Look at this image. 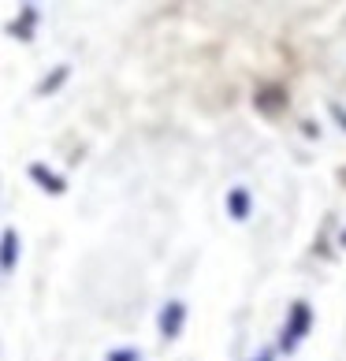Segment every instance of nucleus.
<instances>
[{"label":"nucleus","mask_w":346,"mask_h":361,"mask_svg":"<svg viewBox=\"0 0 346 361\" xmlns=\"http://www.w3.org/2000/svg\"><path fill=\"white\" fill-rule=\"evenodd\" d=\"M183 302H171L168 310H164V317H161V328H164V336H179V320H183Z\"/></svg>","instance_id":"nucleus-1"},{"label":"nucleus","mask_w":346,"mask_h":361,"mask_svg":"<svg viewBox=\"0 0 346 361\" xmlns=\"http://www.w3.org/2000/svg\"><path fill=\"white\" fill-rule=\"evenodd\" d=\"M11 264H16V231H8L4 235V246H0V269H11Z\"/></svg>","instance_id":"nucleus-2"},{"label":"nucleus","mask_w":346,"mask_h":361,"mask_svg":"<svg viewBox=\"0 0 346 361\" xmlns=\"http://www.w3.org/2000/svg\"><path fill=\"white\" fill-rule=\"evenodd\" d=\"M305 324H309V310H305V305H298V310H295V324H290V343L305 336Z\"/></svg>","instance_id":"nucleus-3"},{"label":"nucleus","mask_w":346,"mask_h":361,"mask_svg":"<svg viewBox=\"0 0 346 361\" xmlns=\"http://www.w3.org/2000/svg\"><path fill=\"white\" fill-rule=\"evenodd\" d=\"M30 171H34V179H42V186H49V190H63V183H60L56 176H49L45 168H37V164H34Z\"/></svg>","instance_id":"nucleus-4"},{"label":"nucleus","mask_w":346,"mask_h":361,"mask_svg":"<svg viewBox=\"0 0 346 361\" xmlns=\"http://www.w3.org/2000/svg\"><path fill=\"white\" fill-rule=\"evenodd\" d=\"M231 209H235V216H238V220L246 216V194H242V190H235V194H231Z\"/></svg>","instance_id":"nucleus-5"},{"label":"nucleus","mask_w":346,"mask_h":361,"mask_svg":"<svg viewBox=\"0 0 346 361\" xmlns=\"http://www.w3.org/2000/svg\"><path fill=\"white\" fill-rule=\"evenodd\" d=\"M109 361H138V354L135 350H116V354H109Z\"/></svg>","instance_id":"nucleus-6"}]
</instances>
